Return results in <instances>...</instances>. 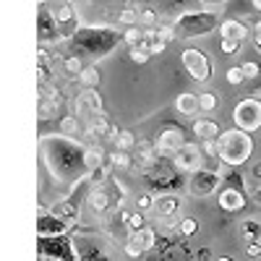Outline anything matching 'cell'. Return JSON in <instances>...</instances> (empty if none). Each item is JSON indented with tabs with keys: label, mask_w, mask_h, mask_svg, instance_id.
Masks as SVG:
<instances>
[{
	"label": "cell",
	"mask_w": 261,
	"mask_h": 261,
	"mask_svg": "<svg viewBox=\"0 0 261 261\" xmlns=\"http://www.w3.org/2000/svg\"><path fill=\"white\" fill-rule=\"evenodd\" d=\"M84 151H86V146L79 139H68L60 134H45V136H39V167L47 170L55 183L79 186L89 175Z\"/></svg>",
	"instance_id": "1"
},
{
	"label": "cell",
	"mask_w": 261,
	"mask_h": 261,
	"mask_svg": "<svg viewBox=\"0 0 261 261\" xmlns=\"http://www.w3.org/2000/svg\"><path fill=\"white\" fill-rule=\"evenodd\" d=\"M68 45H71L73 55H86L92 60H102L115 47L123 45V32H115L113 27H79L68 37Z\"/></svg>",
	"instance_id": "2"
},
{
	"label": "cell",
	"mask_w": 261,
	"mask_h": 261,
	"mask_svg": "<svg viewBox=\"0 0 261 261\" xmlns=\"http://www.w3.org/2000/svg\"><path fill=\"white\" fill-rule=\"evenodd\" d=\"M253 149H256V144H253L251 134H246L241 128H227L220 134V139H217V160L225 167L241 170L243 165L251 162Z\"/></svg>",
	"instance_id": "3"
},
{
	"label": "cell",
	"mask_w": 261,
	"mask_h": 261,
	"mask_svg": "<svg viewBox=\"0 0 261 261\" xmlns=\"http://www.w3.org/2000/svg\"><path fill=\"white\" fill-rule=\"evenodd\" d=\"M220 16L212 11H186L172 21V32H175V39H196L220 29Z\"/></svg>",
	"instance_id": "4"
},
{
	"label": "cell",
	"mask_w": 261,
	"mask_h": 261,
	"mask_svg": "<svg viewBox=\"0 0 261 261\" xmlns=\"http://www.w3.org/2000/svg\"><path fill=\"white\" fill-rule=\"evenodd\" d=\"M37 258H45V261H79L73 232L53 235V238H37Z\"/></svg>",
	"instance_id": "5"
},
{
	"label": "cell",
	"mask_w": 261,
	"mask_h": 261,
	"mask_svg": "<svg viewBox=\"0 0 261 261\" xmlns=\"http://www.w3.org/2000/svg\"><path fill=\"white\" fill-rule=\"evenodd\" d=\"M232 123H235V128L246 130V134L261 130V99H256V97L241 99L232 110Z\"/></svg>",
	"instance_id": "6"
},
{
	"label": "cell",
	"mask_w": 261,
	"mask_h": 261,
	"mask_svg": "<svg viewBox=\"0 0 261 261\" xmlns=\"http://www.w3.org/2000/svg\"><path fill=\"white\" fill-rule=\"evenodd\" d=\"M157 241H160V232L154 227H141V230H134V232H128V238L123 241V251L125 256L130 258H141L146 256L149 251H154L157 248Z\"/></svg>",
	"instance_id": "7"
},
{
	"label": "cell",
	"mask_w": 261,
	"mask_h": 261,
	"mask_svg": "<svg viewBox=\"0 0 261 261\" xmlns=\"http://www.w3.org/2000/svg\"><path fill=\"white\" fill-rule=\"evenodd\" d=\"M180 63H183V68L186 73L193 79V81H199V84H206L212 79V58L201 50H196V47H186L180 53Z\"/></svg>",
	"instance_id": "8"
},
{
	"label": "cell",
	"mask_w": 261,
	"mask_h": 261,
	"mask_svg": "<svg viewBox=\"0 0 261 261\" xmlns=\"http://www.w3.org/2000/svg\"><path fill=\"white\" fill-rule=\"evenodd\" d=\"M220 186H222V172L220 170L201 167V170H196L193 175L188 178V186L186 188H188L191 196H196V199H206V196L220 191Z\"/></svg>",
	"instance_id": "9"
},
{
	"label": "cell",
	"mask_w": 261,
	"mask_h": 261,
	"mask_svg": "<svg viewBox=\"0 0 261 261\" xmlns=\"http://www.w3.org/2000/svg\"><path fill=\"white\" fill-rule=\"evenodd\" d=\"M172 167H175V172H186V175H193L196 170L204 167V151L199 144L193 141H186L175 154H172Z\"/></svg>",
	"instance_id": "10"
},
{
	"label": "cell",
	"mask_w": 261,
	"mask_h": 261,
	"mask_svg": "<svg viewBox=\"0 0 261 261\" xmlns=\"http://www.w3.org/2000/svg\"><path fill=\"white\" fill-rule=\"evenodd\" d=\"M154 144V151H157V157H165V160H172V154L186 144V134H183V128H175V125H167L162 128L157 139L151 141Z\"/></svg>",
	"instance_id": "11"
},
{
	"label": "cell",
	"mask_w": 261,
	"mask_h": 261,
	"mask_svg": "<svg viewBox=\"0 0 261 261\" xmlns=\"http://www.w3.org/2000/svg\"><path fill=\"white\" fill-rule=\"evenodd\" d=\"M146 186L151 191H160V193H175L180 188V178H178V172H172V170H162L160 165L154 167H149L146 170Z\"/></svg>",
	"instance_id": "12"
},
{
	"label": "cell",
	"mask_w": 261,
	"mask_h": 261,
	"mask_svg": "<svg viewBox=\"0 0 261 261\" xmlns=\"http://www.w3.org/2000/svg\"><path fill=\"white\" fill-rule=\"evenodd\" d=\"M68 232H76L73 225L58 220L55 214L45 212V206H39V214H37V238H53V235H68Z\"/></svg>",
	"instance_id": "13"
},
{
	"label": "cell",
	"mask_w": 261,
	"mask_h": 261,
	"mask_svg": "<svg viewBox=\"0 0 261 261\" xmlns=\"http://www.w3.org/2000/svg\"><path fill=\"white\" fill-rule=\"evenodd\" d=\"M50 13H53V18H55L58 32L63 34V39H65V37H71V34L81 27V24H79V13H76V8L68 6V3L55 6V11H50Z\"/></svg>",
	"instance_id": "14"
},
{
	"label": "cell",
	"mask_w": 261,
	"mask_h": 261,
	"mask_svg": "<svg viewBox=\"0 0 261 261\" xmlns=\"http://www.w3.org/2000/svg\"><path fill=\"white\" fill-rule=\"evenodd\" d=\"M180 209H183V196L180 193H160V196H154V206H151V212H154L157 220L178 217Z\"/></svg>",
	"instance_id": "15"
},
{
	"label": "cell",
	"mask_w": 261,
	"mask_h": 261,
	"mask_svg": "<svg viewBox=\"0 0 261 261\" xmlns=\"http://www.w3.org/2000/svg\"><path fill=\"white\" fill-rule=\"evenodd\" d=\"M37 37H39V45H50V42H60L63 39L53 13L45 11V8H39V16H37Z\"/></svg>",
	"instance_id": "16"
},
{
	"label": "cell",
	"mask_w": 261,
	"mask_h": 261,
	"mask_svg": "<svg viewBox=\"0 0 261 261\" xmlns=\"http://www.w3.org/2000/svg\"><path fill=\"white\" fill-rule=\"evenodd\" d=\"M50 214H55L58 220H63V222H68V225H73L76 227V222H79V201H76V196H68V199H60V201H55L50 209H47Z\"/></svg>",
	"instance_id": "17"
},
{
	"label": "cell",
	"mask_w": 261,
	"mask_h": 261,
	"mask_svg": "<svg viewBox=\"0 0 261 261\" xmlns=\"http://www.w3.org/2000/svg\"><path fill=\"white\" fill-rule=\"evenodd\" d=\"M220 34L222 39H230V42H241V45H246V39H248V27L243 24V21H238V18H225L222 24H220Z\"/></svg>",
	"instance_id": "18"
},
{
	"label": "cell",
	"mask_w": 261,
	"mask_h": 261,
	"mask_svg": "<svg viewBox=\"0 0 261 261\" xmlns=\"http://www.w3.org/2000/svg\"><path fill=\"white\" fill-rule=\"evenodd\" d=\"M193 134L199 136L201 141H217L222 134L220 123H217L214 118H196L193 120Z\"/></svg>",
	"instance_id": "19"
},
{
	"label": "cell",
	"mask_w": 261,
	"mask_h": 261,
	"mask_svg": "<svg viewBox=\"0 0 261 261\" xmlns=\"http://www.w3.org/2000/svg\"><path fill=\"white\" fill-rule=\"evenodd\" d=\"M55 134L68 136V139H79V136H84V123H81L79 115H63L58 120V130H55Z\"/></svg>",
	"instance_id": "20"
},
{
	"label": "cell",
	"mask_w": 261,
	"mask_h": 261,
	"mask_svg": "<svg viewBox=\"0 0 261 261\" xmlns=\"http://www.w3.org/2000/svg\"><path fill=\"white\" fill-rule=\"evenodd\" d=\"M175 110L186 118H196L199 115V94L193 92H183L178 99H175Z\"/></svg>",
	"instance_id": "21"
},
{
	"label": "cell",
	"mask_w": 261,
	"mask_h": 261,
	"mask_svg": "<svg viewBox=\"0 0 261 261\" xmlns=\"http://www.w3.org/2000/svg\"><path fill=\"white\" fill-rule=\"evenodd\" d=\"M76 102L84 105L86 110H92L94 115H105V102H102V97H99L97 89H81V94H79Z\"/></svg>",
	"instance_id": "22"
},
{
	"label": "cell",
	"mask_w": 261,
	"mask_h": 261,
	"mask_svg": "<svg viewBox=\"0 0 261 261\" xmlns=\"http://www.w3.org/2000/svg\"><path fill=\"white\" fill-rule=\"evenodd\" d=\"M146 261H186V258L175 253V243H160L157 241V248L146 253Z\"/></svg>",
	"instance_id": "23"
},
{
	"label": "cell",
	"mask_w": 261,
	"mask_h": 261,
	"mask_svg": "<svg viewBox=\"0 0 261 261\" xmlns=\"http://www.w3.org/2000/svg\"><path fill=\"white\" fill-rule=\"evenodd\" d=\"M84 160H86V167H89V172H92L94 167L107 165V154H105V149H102L99 144H89V146H86Z\"/></svg>",
	"instance_id": "24"
},
{
	"label": "cell",
	"mask_w": 261,
	"mask_h": 261,
	"mask_svg": "<svg viewBox=\"0 0 261 261\" xmlns=\"http://www.w3.org/2000/svg\"><path fill=\"white\" fill-rule=\"evenodd\" d=\"M76 79H79V84L84 86V89H97V86H99V71H97V65H84L81 73Z\"/></svg>",
	"instance_id": "25"
},
{
	"label": "cell",
	"mask_w": 261,
	"mask_h": 261,
	"mask_svg": "<svg viewBox=\"0 0 261 261\" xmlns=\"http://www.w3.org/2000/svg\"><path fill=\"white\" fill-rule=\"evenodd\" d=\"M241 238H243L246 243L261 241V222L258 220H243L241 222Z\"/></svg>",
	"instance_id": "26"
},
{
	"label": "cell",
	"mask_w": 261,
	"mask_h": 261,
	"mask_svg": "<svg viewBox=\"0 0 261 261\" xmlns=\"http://www.w3.org/2000/svg\"><path fill=\"white\" fill-rule=\"evenodd\" d=\"M107 165L115 167V170H128V167H134V157H130V151L115 149L113 154H107Z\"/></svg>",
	"instance_id": "27"
},
{
	"label": "cell",
	"mask_w": 261,
	"mask_h": 261,
	"mask_svg": "<svg viewBox=\"0 0 261 261\" xmlns=\"http://www.w3.org/2000/svg\"><path fill=\"white\" fill-rule=\"evenodd\" d=\"M113 141H115V149H120V151H130L136 146V136H134V130H128V128H120L113 136Z\"/></svg>",
	"instance_id": "28"
},
{
	"label": "cell",
	"mask_w": 261,
	"mask_h": 261,
	"mask_svg": "<svg viewBox=\"0 0 261 261\" xmlns=\"http://www.w3.org/2000/svg\"><path fill=\"white\" fill-rule=\"evenodd\" d=\"M243 180H246V191H248V193H253V191L261 188V160L251 165V170L243 175Z\"/></svg>",
	"instance_id": "29"
},
{
	"label": "cell",
	"mask_w": 261,
	"mask_h": 261,
	"mask_svg": "<svg viewBox=\"0 0 261 261\" xmlns=\"http://www.w3.org/2000/svg\"><path fill=\"white\" fill-rule=\"evenodd\" d=\"M220 107V99H217L214 92H201L199 94V113H214Z\"/></svg>",
	"instance_id": "30"
},
{
	"label": "cell",
	"mask_w": 261,
	"mask_h": 261,
	"mask_svg": "<svg viewBox=\"0 0 261 261\" xmlns=\"http://www.w3.org/2000/svg\"><path fill=\"white\" fill-rule=\"evenodd\" d=\"M196 232H199V220H196V217H183V220L178 222V235L180 238H193Z\"/></svg>",
	"instance_id": "31"
},
{
	"label": "cell",
	"mask_w": 261,
	"mask_h": 261,
	"mask_svg": "<svg viewBox=\"0 0 261 261\" xmlns=\"http://www.w3.org/2000/svg\"><path fill=\"white\" fill-rule=\"evenodd\" d=\"M241 71H243V79L246 81H256V79H261V63L258 60H243L241 63Z\"/></svg>",
	"instance_id": "32"
},
{
	"label": "cell",
	"mask_w": 261,
	"mask_h": 261,
	"mask_svg": "<svg viewBox=\"0 0 261 261\" xmlns=\"http://www.w3.org/2000/svg\"><path fill=\"white\" fill-rule=\"evenodd\" d=\"M125 225H128V232H134V230H141V227H146V217H144V212H125Z\"/></svg>",
	"instance_id": "33"
},
{
	"label": "cell",
	"mask_w": 261,
	"mask_h": 261,
	"mask_svg": "<svg viewBox=\"0 0 261 261\" xmlns=\"http://www.w3.org/2000/svg\"><path fill=\"white\" fill-rule=\"evenodd\" d=\"M141 37H144V27H128V29L123 32V42H125L128 47L141 45Z\"/></svg>",
	"instance_id": "34"
},
{
	"label": "cell",
	"mask_w": 261,
	"mask_h": 261,
	"mask_svg": "<svg viewBox=\"0 0 261 261\" xmlns=\"http://www.w3.org/2000/svg\"><path fill=\"white\" fill-rule=\"evenodd\" d=\"M63 68H65V73H68V76H79L81 68H84L81 58H79V55H68V58L63 60Z\"/></svg>",
	"instance_id": "35"
},
{
	"label": "cell",
	"mask_w": 261,
	"mask_h": 261,
	"mask_svg": "<svg viewBox=\"0 0 261 261\" xmlns=\"http://www.w3.org/2000/svg\"><path fill=\"white\" fill-rule=\"evenodd\" d=\"M139 24L146 29V27H157V11L154 8H141L139 11Z\"/></svg>",
	"instance_id": "36"
},
{
	"label": "cell",
	"mask_w": 261,
	"mask_h": 261,
	"mask_svg": "<svg viewBox=\"0 0 261 261\" xmlns=\"http://www.w3.org/2000/svg\"><path fill=\"white\" fill-rule=\"evenodd\" d=\"M128 58L134 60V63H139V65H144V63H149V53L141 47V45H136V47H128Z\"/></svg>",
	"instance_id": "37"
},
{
	"label": "cell",
	"mask_w": 261,
	"mask_h": 261,
	"mask_svg": "<svg viewBox=\"0 0 261 261\" xmlns=\"http://www.w3.org/2000/svg\"><path fill=\"white\" fill-rule=\"evenodd\" d=\"M246 79H243V71H241V65H232V68H227V84L232 86H241Z\"/></svg>",
	"instance_id": "38"
},
{
	"label": "cell",
	"mask_w": 261,
	"mask_h": 261,
	"mask_svg": "<svg viewBox=\"0 0 261 261\" xmlns=\"http://www.w3.org/2000/svg\"><path fill=\"white\" fill-rule=\"evenodd\" d=\"M151 206H154V196L151 193H141L136 199V209L139 212H151Z\"/></svg>",
	"instance_id": "39"
},
{
	"label": "cell",
	"mask_w": 261,
	"mask_h": 261,
	"mask_svg": "<svg viewBox=\"0 0 261 261\" xmlns=\"http://www.w3.org/2000/svg\"><path fill=\"white\" fill-rule=\"evenodd\" d=\"M154 29H157V37H160V39H165L167 45H170L172 39H175V32H172V24H160V27H154Z\"/></svg>",
	"instance_id": "40"
},
{
	"label": "cell",
	"mask_w": 261,
	"mask_h": 261,
	"mask_svg": "<svg viewBox=\"0 0 261 261\" xmlns=\"http://www.w3.org/2000/svg\"><path fill=\"white\" fill-rule=\"evenodd\" d=\"M246 256H248V258H261V241L246 243Z\"/></svg>",
	"instance_id": "41"
},
{
	"label": "cell",
	"mask_w": 261,
	"mask_h": 261,
	"mask_svg": "<svg viewBox=\"0 0 261 261\" xmlns=\"http://www.w3.org/2000/svg\"><path fill=\"white\" fill-rule=\"evenodd\" d=\"M201 151L206 157H217V141H201Z\"/></svg>",
	"instance_id": "42"
},
{
	"label": "cell",
	"mask_w": 261,
	"mask_h": 261,
	"mask_svg": "<svg viewBox=\"0 0 261 261\" xmlns=\"http://www.w3.org/2000/svg\"><path fill=\"white\" fill-rule=\"evenodd\" d=\"M253 47H256V53H261V18H258V24L253 27Z\"/></svg>",
	"instance_id": "43"
},
{
	"label": "cell",
	"mask_w": 261,
	"mask_h": 261,
	"mask_svg": "<svg viewBox=\"0 0 261 261\" xmlns=\"http://www.w3.org/2000/svg\"><path fill=\"white\" fill-rule=\"evenodd\" d=\"M212 253H209V248H201V251H196V258H199V261H206Z\"/></svg>",
	"instance_id": "44"
},
{
	"label": "cell",
	"mask_w": 261,
	"mask_h": 261,
	"mask_svg": "<svg viewBox=\"0 0 261 261\" xmlns=\"http://www.w3.org/2000/svg\"><path fill=\"white\" fill-rule=\"evenodd\" d=\"M204 6H222V3H227V0H201Z\"/></svg>",
	"instance_id": "45"
},
{
	"label": "cell",
	"mask_w": 261,
	"mask_h": 261,
	"mask_svg": "<svg viewBox=\"0 0 261 261\" xmlns=\"http://www.w3.org/2000/svg\"><path fill=\"white\" fill-rule=\"evenodd\" d=\"M251 199H253V201H256V204H258V206H261V188H258V191H253V193H251Z\"/></svg>",
	"instance_id": "46"
},
{
	"label": "cell",
	"mask_w": 261,
	"mask_h": 261,
	"mask_svg": "<svg viewBox=\"0 0 261 261\" xmlns=\"http://www.w3.org/2000/svg\"><path fill=\"white\" fill-rule=\"evenodd\" d=\"M253 8H256V11L261 13V0H253Z\"/></svg>",
	"instance_id": "47"
},
{
	"label": "cell",
	"mask_w": 261,
	"mask_h": 261,
	"mask_svg": "<svg viewBox=\"0 0 261 261\" xmlns=\"http://www.w3.org/2000/svg\"><path fill=\"white\" fill-rule=\"evenodd\" d=\"M214 261H232V258H230V256H217Z\"/></svg>",
	"instance_id": "48"
},
{
	"label": "cell",
	"mask_w": 261,
	"mask_h": 261,
	"mask_svg": "<svg viewBox=\"0 0 261 261\" xmlns=\"http://www.w3.org/2000/svg\"><path fill=\"white\" fill-rule=\"evenodd\" d=\"M65 3H68V6H73V8H76V3H81V0H65Z\"/></svg>",
	"instance_id": "49"
},
{
	"label": "cell",
	"mask_w": 261,
	"mask_h": 261,
	"mask_svg": "<svg viewBox=\"0 0 261 261\" xmlns=\"http://www.w3.org/2000/svg\"><path fill=\"white\" fill-rule=\"evenodd\" d=\"M37 3H39V8H45V3H47V0H37Z\"/></svg>",
	"instance_id": "50"
},
{
	"label": "cell",
	"mask_w": 261,
	"mask_h": 261,
	"mask_svg": "<svg viewBox=\"0 0 261 261\" xmlns=\"http://www.w3.org/2000/svg\"><path fill=\"white\" fill-rule=\"evenodd\" d=\"M39 261H45V258H39Z\"/></svg>",
	"instance_id": "51"
}]
</instances>
